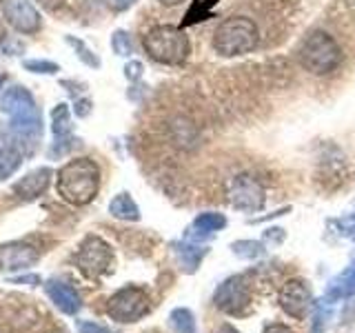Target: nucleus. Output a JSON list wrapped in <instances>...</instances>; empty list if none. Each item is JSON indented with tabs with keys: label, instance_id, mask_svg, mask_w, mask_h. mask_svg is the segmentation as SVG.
Returning a JSON list of instances; mask_svg holds the SVG:
<instances>
[{
	"label": "nucleus",
	"instance_id": "obj_28",
	"mask_svg": "<svg viewBox=\"0 0 355 333\" xmlns=\"http://www.w3.org/2000/svg\"><path fill=\"white\" fill-rule=\"evenodd\" d=\"M142 71H144V67H142L140 60H129V62L125 65V76H127V80H131V83L140 80V78H142Z\"/></svg>",
	"mask_w": 355,
	"mask_h": 333
},
{
	"label": "nucleus",
	"instance_id": "obj_37",
	"mask_svg": "<svg viewBox=\"0 0 355 333\" xmlns=\"http://www.w3.org/2000/svg\"><path fill=\"white\" fill-rule=\"evenodd\" d=\"M351 3H353V5H355V0H351Z\"/></svg>",
	"mask_w": 355,
	"mask_h": 333
},
{
	"label": "nucleus",
	"instance_id": "obj_35",
	"mask_svg": "<svg viewBox=\"0 0 355 333\" xmlns=\"http://www.w3.org/2000/svg\"><path fill=\"white\" fill-rule=\"evenodd\" d=\"M162 5H166V7H175V5H182L184 0H160Z\"/></svg>",
	"mask_w": 355,
	"mask_h": 333
},
{
	"label": "nucleus",
	"instance_id": "obj_23",
	"mask_svg": "<svg viewBox=\"0 0 355 333\" xmlns=\"http://www.w3.org/2000/svg\"><path fill=\"white\" fill-rule=\"evenodd\" d=\"M64 42L69 44V47H73V51H76V56L80 58L87 67H94V69H98L100 67V58L98 56L87 47L85 44V40H80V38H73V36H64Z\"/></svg>",
	"mask_w": 355,
	"mask_h": 333
},
{
	"label": "nucleus",
	"instance_id": "obj_24",
	"mask_svg": "<svg viewBox=\"0 0 355 333\" xmlns=\"http://www.w3.org/2000/svg\"><path fill=\"white\" fill-rule=\"evenodd\" d=\"M231 249L236 255H240V258H260V255L264 253V247L258 242V240H242V242H233Z\"/></svg>",
	"mask_w": 355,
	"mask_h": 333
},
{
	"label": "nucleus",
	"instance_id": "obj_26",
	"mask_svg": "<svg viewBox=\"0 0 355 333\" xmlns=\"http://www.w3.org/2000/svg\"><path fill=\"white\" fill-rule=\"evenodd\" d=\"M22 67L31 74H44V76H53V74L60 71V67L51 60H25Z\"/></svg>",
	"mask_w": 355,
	"mask_h": 333
},
{
	"label": "nucleus",
	"instance_id": "obj_18",
	"mask_svg": "<svg viewBox=\"0 0 355 333\" xmlns=\"http://www.w3.org/2000/svg\"><path fill=\"white\" fill-rule=\"evenodd\" d=\"M109 214L118 220H131V222L140 220V209L136 203H133V198L129 194H118L114 200H111Z\"/></svg>",
	"mask_w": 355,
	"mask_h": 333
},
{
	"label": "nucleus",
	"instance_id": "obj_31",
	"mask_svg": "<svg viewBox=\"0 0 355 333\" xmlns=\"http://www.w3.org/2000/svg\"><path fill=\"white\" fill-rule=\"evenodd\" d=\"M36 3L42 7V9H47V11H55V9H60L64 5V0H36Z\"/></svg>",
	"mask_w": 355,
	"mask_h": 333
},
{
	"label": "nucleus",
	"instance_id": "obj_17",
	"mask_svg": "<svg viewBox=\"0 0 355 333\" xmlns=\"http://www.w3.org/2000/svg\"><path fill=\"white\" fill-rule=\"evenodd\" d=\"M22 164V153L14 142H0V180H7L9 176L18 171Z\"/></svg>",
	"mask_w": 355,
	"mask_h": 333
},
{
	"label": "nucleus",
	"instance_id": "obj_14",
	"mask_svg": "<svg viewBox=\"0 0 355 333\" xmlns=\"http://www.w3.org/2000/svg\"><path fill=\"white\" fill-rule=\"evenodd\" d=\"M44 289H47V296L51 298V302L58 307L62 314L76 316L78 311H80V296H78L69 284L58 282V280H49Z\"/></svg>",
	"mask_w": 355,
	"mask_h": 333
},
{
	"label": "nucleus",
	"instance_id": "obj_19",
	"mask_svg": "<svg viewBox=\"0 0 355 333\" xmlns=\"http://www.w3.org/2000/svg\"><path fill=\"white\" fill-rule=\"evenodd\" d=\"M51 131L55 138H71V131H73V125H71V111H69V105H55L53 111H51Z\"/></svg>",
	"mask_w": 355,
	"mask_h": 333
},
{
	"label": "nucleus",
	"instance_id": "obj_4",
	"mask_svg": "<svg viewBox=\"0 0 355 333\" xmlns=\"http://www.w3.org/2000/svg\"><path fill=\"white\" fill-rule=\"evenodd\" d=\"M260 29L249 16H229L214 31V49L225 58H236L258 49Z\"/></svg>",
	"mask_w": 355,
	"mask_h": 333
},
{
	"label": "nucleus",
	"instance_id": "obj_6",
	"mask_svg": "<svg viewBox=\"0 0 355 333\" xmlns=\"http://www.w3.org/2000/svg\"><path fill=\"white\" fill-rule=\"evenodd\" d=\"M111 262H114V251H111L109 244L98 236H87L76 253L78 269H80L89 280H98L103 273H109Z\"/></svg>",
	"mask_w": 355,
	"mask_h": 333
},
{
	"label": "nucleus",
	"instance_id": "obj_11",
	"mask_svg": "<svg viewBox=\"0 0 355 333\" xmlns=\"http://www.w3.org/2000/svg\"><path fill=\"white\" fill-rule=\"evenodd\" d=\"M280 307L286 316L304 320L311 311V293L302 280H288L280 289Z\"/></svg>",
	"mask_w": 355,
	"mask_h": 333
},
{
	"label": "nucleus",
	"instance_id": "obj_2",
	"mask_svg": "<svg viewBox=\"0 0 355 333\" xmlns=\"http://www.w3.org/2000/svg\"><path fill=\"white\" fill-rule=\"evenodd\" d=\"M98 187H100V169L89 158L69 160L58 171V182H55L58 196L64 203L76 207L92 203L98 194Z\"/></svg>",
	"mask_w": 355,
	"mask_h": 333
},
{
	"label": "nucleus",
	"instance_id": "obj_12",
	"mask_svg": "<svg viewBox=\"0 0 355 333\" xmlns=\"http://www.w3.org/2000/svg\"><path fill=\"white\" fill-rule=\"evenodd\" d=\"M38 260V251L27 242H9L0 247V269L16 271L27 269Z\"/></svg>",
	"mask_w": 355,
	"mask_h": 333
},
{
	"label": "nucleus",
	"instance_id": "obj_9",
	"mask_svg": "<svg viewBox=\"0 0 355 333\" xmlns=\"http://www.w3.org/2000/svg\"><path fill=\"white\" fill-rule=\"evenodd\" d=\"M227 194H229L231 205L240 211H247V214H255V211H260L266 203L264 187L260 185L258 178L251 173H240L236 178H231L227 185Z\"/></svg>",
	"mask_w": 355,
	"mask_h": 333
},
{
	"label": "nucleus",
	"instance_id": "obj_21",
	"mask_svg": "<svg viewBox=\"0 0 355 333\" xmlns=\"http://www.w3.org/2000/svg\"><path fill=\"white\" fill-rule=\"evenodd\" d=\"M178 258H180V262H182V266L187 271H196L198 269V264H200V260L205 258V253H207V249H202V247H193V244H178Z\"/></svg>",
	"mask_w": 355,
	"mask_h": 333
},
{
	"label": "nucleus",
	"instance_id": "obj_36",
	"mask_svg": "<svg viewBox=\"0 0 355 333\" xmlns=\"http://www.w3.org/2000/svg\"><path fill=\"white\" fill-rule=\"evenodd\" d=\"M3 85H5V76L0 74V89H3Z\"/></svg>",
	"mask_w": 355,
	"mask_h": 333
},
{
	"label": "nucleus",
	"instance_id": "obj_29",
	"mask_svg": "<svg viewBox=\"0 0 355 333\" xmlns=\"http://www.w3.org/2000/svg\"><path fill=\"white\" fill-rule=\"evenodd\" d=\"M92 107H94V103L89 98H78L76 105H73V111H76L78 118H87L89 114H92Z\"/></svg>",
	"mask_w": 355,
	"mask_h": 333
},
{
	"label": "nucleus",
	"instance_id": "obj_33",
	"mask_svg": "<svg viewBox=\"0 0 355 333\" xmlns=\"http://www.w3.org/2000/svg\"><path fill=\"white\" fill-rule=\"evenodd\" d=\"M264 333H293V329H288L284 325H271V327H266Z\"/></svg>",
	"mask_w": 355,
	"mask_h": 333
},
{
	"label": "nucleus",
	"instance_id": "obj_13",
	"mask_svg": "<svg viewBox=\"0 0 355 333\" xmlns=\"http://www.w3.org/2000/svg\"><path fill=\"white\" fill-rule=\"evenodd\" d=\"M51 169L49 166H40V169L27 173L22 180H18L14 185V194L20 198V200H36L40 194H44V189L49 187V180H51Z\"/></svg>",
	"mask_w": 355,
	"mask_h": 333
},
{
	"label": "nucleus",
	"instance_id": "obj_20",
	"mask_svg": "<svg viewBox=\"0 0 355 333\" xmlns=\"http://www.w3.org/2000/svg\"><path fill=\"white\" fill-rule=\"evenodd\" d=\"M218 3V0H193L191 9L187 11V16L182 20V27H189V25H196V22L200 20H209L211 16H214V5Z\"/></svg>",
	"mask_w": 355,
	"mask_h": 333
},
{
	"label": "nucleus",
	"instance_id": "obj_5",
	"mask_svg": "<svg viewBox=\"0 0 355 333\" xmlns=\"http://www.w3.org/2000/svg\"><path fill=\"white\" fill-rule=\"evenodd\" d=\"M144 51L160 65H182L191 53V40L175 25H155L142 38Z\"/></svg>",
	"mask_w": 355,
	"mask_h": 333
},
{
	"label": "nucleus",
	"instance_id": "obj_8",
	"mask_svg": "<svg viewBox=\"0 0 355 333\" xmlns=\"http://www.w3.org/2000/svg\"><path fill=\"white\" fill-rule=\"evenodd\" d=\"M149 296L138 287H125L111 296L107 314L118 322H136L149 314Z\"/></svg>",
	"mask_w": 355,
	"mask_h": 333
},
{
	"label": "nucleus",
	"instance_id": "obj_32",
	"mask_svg": "<svg viewBox=\"0 0 355 333\" xmlns=\"http://www.w3.org/2000/svg\"><path fill=\"white\" fill-rule=\"evenodd\" d=\"M107 3L114 7L116 11H125V9H129L133 3H136V0H107Z\"/></svg>",
	"mask_w": 355,
	"mask_h": 333
},
{
	"label": "nucleus",
	"instance_id": "obj_7",
	"mask_svg": "<svg viewBox=\"0 0 355 333\" xmlns=\"http://www.w3.org/2000/svg\"><path fill=\"white\" fill-rule=\"evenodd\" d=\"M214 302L229 316H247L251 311V284L247 275H231L216 291Z\"/></svg>",
	"mask_w": 355,
	"mask_h": 333
},
{
	"label": "nucleus",
	"instance_id": "obj_27",
	"mask_svg": "<svg viewBox=\"0 0 355 333\" xmlns=\"http://www.w3.org/2000/svg\"><path fill=\"white\" fill-rule=\"evenodd\" d=\"M331 225L338 229L340 236L355 240V211H351V214H349V216H344V218L333 220Z\"/></svg>",
	"mask_w": 355,
	"mask_h": 333
},
{
	"label": "nucleus",
	"instance_id": "obj_15",
	"mask_svg": "<svg viewBox=\"0 0 355 333\" xmlns=\"http://www.w3.org/2000/svg\"><path fill=\"white\" fill-rule=\"evenodd\" d=\"M355 296V262L349 264L340 275H336L327 287V293L322 302L324 305H333V302H340V300H347Z\"/></svg>",
	"mask_w": 355,
	"mask_h": 333
},
{
	"label": "nucleus",
	"instance_id": "obj_34",
	"mask_svg": "<svg viewBox=\"0 0 355 333\" xmlns=\"http://www.w3.org/2000/svg\"><path fill=\"white\" fill-rule=\"evenodd\" d=\"M216 333H240V331H236V329H233L231 325H222Z\"/></svg>",
	"mask_w": 355,
	"mask_h": 333
},
{
	"label": "nucleus",
	"instance_id": "obj_22",
	"mask_svg": "<svg viewBox=\"0 0 355 333\" xmlns=\"http://www.w3.org/2000/svg\"><path fill=\"white\" fill-rule=\"evenodd\" d=\"M169 325L175 333H196V320L189 309H175L169 316Z\"/></svg>",
	"mask_w": 355,
	"mask_h": 333
},
{
	"label": "nucleus",
	"instance_id": "obj_25",
	"mask_svg": "<svg viewBox=\"0 0 355 333\" xmlns=\"http://www.w3.org/2000/svg\"><path fill=\"white\" fill-rule=\"evenodd\" d=\"M111 49H114V53L122 56V58H129L133 53V42L125 29H118L111 33Z\"/></svg>",
	"mask_w": 355,
	"mask_h": 333
},
{
	"label": "nucleus",
	"instance_id": "obj_3",
	"mask_svg": "<svg viewBox=\"0 0 355 333\" xmlns=\"http://www.w3.org/2000/svg\"><path fill=\"white\" fill-rule=\"evenodd\" d=\"M295 58L304 71L313 76H329L340 69V65L344 62V51L329 31L315 29L300 42Z\"/></svg>",
	"mask_w": 355,
	"mask_h": 333
},
{
	"label": "nucleus",
	"instance_id": "obj_10",
	"mask_svg": "<svg viewBox=\"0 0 355 333\" xmlns=\"http://www.w3.org/2000/svg\"><path fill=\"white\" fill-rule=\"evenodd\" d=\"M5 18L18 33H36L40 31V14L31 5V0H3Z\"/></svg>",
	"mask_w": 355,
	"mask_h": 333
},
{
	"label": "nucleus",
	"instance_id": "obj_16",
	"mask_svg": "<svg viewBox=\"0 0 355 333\" xmlns=\"http://www.w3.org/2000/svg\"><path fill=\"white\" fill-rule=\"evenodd\" d=\"M227 227V218L222 214H214V211H209V214H200L191 229L187 231V240H202L207 236H214L216 231L225 229Z\"/></svg>",
	"mask_w": 355,
	"mask_h": 333
},
{
	"label": "nucleus",
	"instance_id": "obj_1",
	"mask_svg": "<svg viewBox=\"0 0 355 333\" xmlns=\"http://www.w3.org/2000/svg\"><path fill=\"white\" fill-rule=\"evenodd\" d=\"M0 111L9 116V131L16 142H29L31 147L42 136V116L31 92L25 87H9L0 100ZM14 142V144H16Z\"/></svg>",
	"mask_w": 355,
	"mask_h": 333
},
{
	"label": "nucleus",
	"instance_id": "obj_30",
	"mask_svg": "<svg viewBox=\"0 0 355 333\" xmlns=\"http://www.w3.org/2000/svg\"><path fill=\"white\" fill-rule=\"evenodd\" d=\"M78 331L80 333H109L105 327L96 325V322H85V320L78 322Z\"/></svg>",
	"mask_w": 355,
	"mask_h": 333
}]
</instances>
